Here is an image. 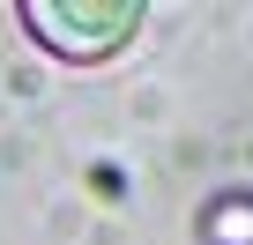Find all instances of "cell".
Wrapping results in <instances>:
<instances>
[{
    "label": "cell",
    "mask_w": 253,
    "mask_h": 245,
    "mask_svg": "<svg viewBox=\"0 0 253 245\" xmlns=\"http://www.w3.org/2000/svg\"><path fill=\"white\" fill-rule=\"evenodd\" d=\"M23 23L60 60H104V52H119L149 23V8H142V0H30Z\"/></svg>",
    "instance_id": "6da1fadb"
}]
</instances>
